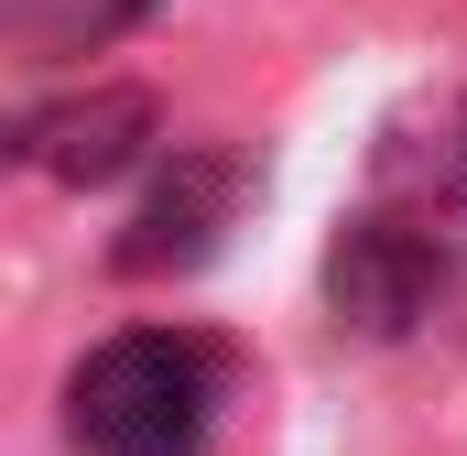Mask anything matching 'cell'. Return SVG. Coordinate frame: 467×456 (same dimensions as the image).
<instances>
[{"label": "cell", "mask_w": 467, "mask_h": 456, "mask_svg": "<svg viewBox=\"0 0 467 456\" xmlns=\"http://www.w3.org/2000/svg\"><path fill=\"white\" fill-rule=\"evenodd\" d=\"M435 185H446V196L467 207V109L446 119V141H435Z\"/></svg>", "instance_id": "cell-6"}, {"label": "cell", "mask_w": 467, "mask_h": 456, "mask_svg": "<svg viewBox=\"0 0 467 456\" xmlns=\"http://www.w3.org/2000/svg\"><path fill=\"white\" fill-rule=\"evenodd\" d=\"M435 294H446V250H435V228L391 218V207L337 228V250H327V305H337V326H358V337H402L413 316H435Z\"/></svg>", "instance_id": "cell-2"}, {"label": "cell", "mask_w": 467, "mask_h": 456, "mask_svg": "<svg viewBox=\"0 0 467 456\" xmlns=\"http://www.w3.org/2000/svg\"><path fill=\"white\" fill-rule=\"evenodd\" d=\"M66 424L88 456H196L218 424V347L185 326H130L66 380Z\"/></svg>", "instance_id": "cell-1"}, {"label": "cell", "mask_w": 467, "mask_h": 456, "mask_svg": "<svg viewBox=\"0 0 467 456\" xmlns=\"http://www.w3.org/2000/svg\"><path fill=\"white\" fill-rule=\"evenodd\" d=\"M141 11H152V0H0V44L33 55V66H55V55H99V44H119Z\"/></svg>", "instance_id": "cell-5"}, {"label": "cell", "mask_w": 467, "mask_h": 456, "mask_svg": "<svg viewBox=\"0 0 467 456\" xmlns=\"http://www.w3.org/2000/svg\"><path fill=\"white\" fill-rule=\"evenodd\" d=\"M239 207V163L229 152H174V174L130 207V228H119V272L130 283H163V272H196L207 250H218V228H229Z\"/></svg>", "instance_id": "cell-3"}, {"label": "cell", "mask_w": 467, "mask_h": 456, "mask_svg": "<svg viewBox=\"0 0 467 456\" xmlns=\"http://www.w3.org/2000/svg\"><path fill=\"white\" fill-rule=\"evenodd\" d=\"M152 152V98L141 88H88V98H55V109L22 119V163L55 174V185H109Z\"/></svg>", "instance_id": "cell-4"}]
</instances>
